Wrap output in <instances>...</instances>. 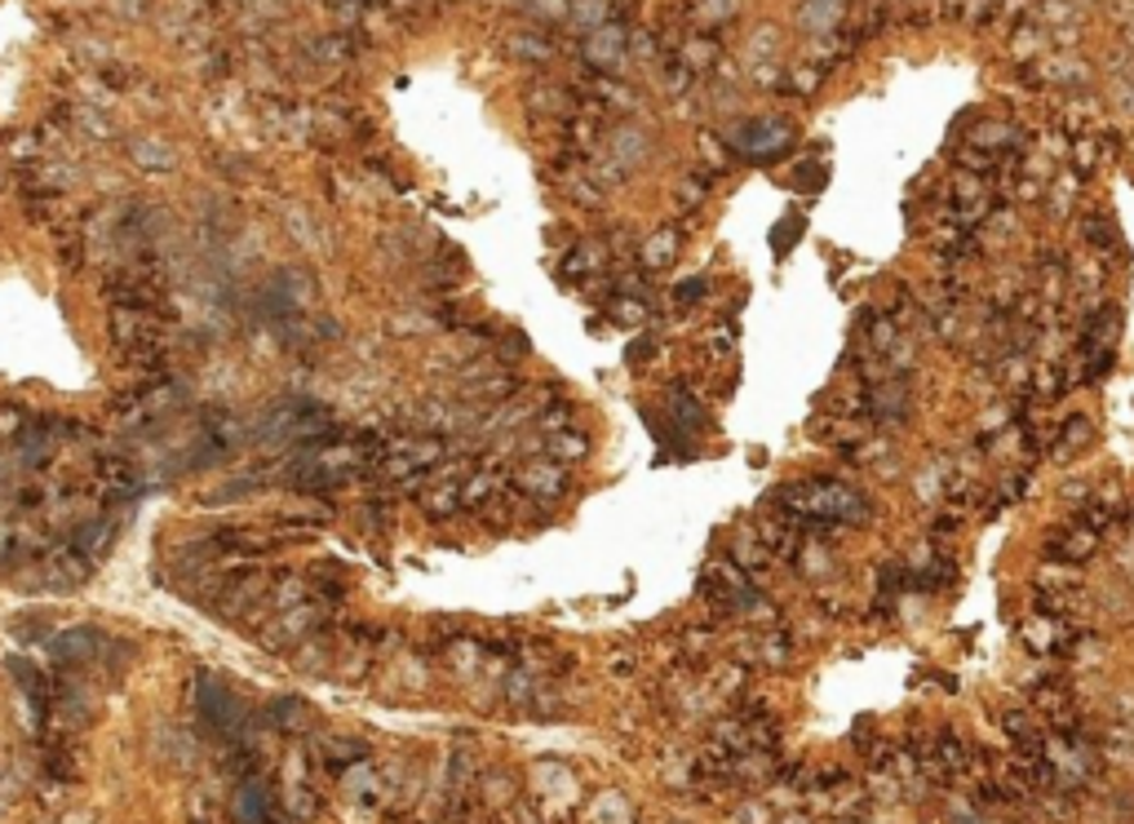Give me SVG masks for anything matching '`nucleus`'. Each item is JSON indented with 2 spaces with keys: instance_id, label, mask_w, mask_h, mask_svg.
<instances>
[{
  "instance_id": "72a5a7b5",
  "label": "nucleus",
  "mask_w": 1134,
  "mask_h": 824,
  "mask_svg": "<svg viewBox=\"0 0 1134 824\" xmlns=\"http://www.w3.org/2000/svg\"><path fill=\"white\" fill-rule=\"evenodd\" d=\"M824 178H829V169H824V164H811V169H797L793 187H797V191H820V187H824Z\"/></svg>"
},
{
  "instance_id": "4be33fe9",
  "label": "nucleus",
  "mask_w": 1134,
  "mask_h": 824,
  "mask_svg": "<svg viewBox=\"0 0 1134 824\" xmlns=\"http://www.w3.org/2000/svg\"><path fill=\"white\" fill-rule=\"evenodd\" d=\"M612 4H616V0H572V4H568V18H572L581 31H594V27H603V22L612 18Z\"/></svg>"
},
{
  "instance_id": "6e6552de",
  "label": "nucleus",
  "mask_w": 1134,
  "mask_h": 824,
  "mask_svg": "<svg viewBox=\"0 0 1134 824\" xmlns=\"http://www.w3.org/2000/svg\"><path fill=\"white\" fill-rule=\"evenodd\" d=\"M1100 532H1091L1086 523H1068V527H1055L1051 536H1046V550H1051V559H1060V563H1086V559H1095V550H1100Z\"/></svg>"
},
{
  "instance_id": "b1692460",
  "label": "nucleus",
  "mask_w": 1134,
  "mask_h": 824,
  "mask_svg": "<svg viewBox=\"0 0 1134 824\" xmlns=\"http://www.w3.org/2000/svg\"><path fill=\"white\" fill-rule=\"evenodd\" d=\"M802 22L811 31H829L842 22V0H802Z\"/></svg>"
},
{
  "instance_id": "f8f14e48",
  "label": "nucleus",
  "mask_w": 1134,
  "mask_h": 824,
  "mask_svg": "<svg viewBox=\"0 0 1134 824\" xmlns=\"http://www.w3.org/2000/svg\"><path fill=\"white\" fill-rule=\"evenodd\" d=\"M417 501H421V510L430 514V519H452L456 510H461V479H425L421 483V492H417Z\"/></svg>"
},
{
  "instance_id": "f257e3e1",
  "label": "nucleus",
  "mask_w": 1134,
  "mask_h": 824,
  "mask_svg": "<svg viewBox=\"0 0 1134 824\" xmlns=\"http://www.w3.org/2000/svg\"><path fill=\"white\" fill-rule=\"evenodd\" d=\"M771 510H780L789 523L802 532H829V527H860L869 519V501L837 483V479H802V483H780L766 496Z\"/></svg>"
},
{
  "instance_id": "4468645a",
  "label": "nucleus",
  "mask_w": 1134,
  "mask_h": 824,
  "mask_svg": "<svg viewBox=\"0 0 1134 824\" xmlns=\"http://www.w3.org/2000/svg\"><path fill=\"white\" fill-rule=\"evenodd\" d=\"M869 412H877L882 421H904L909 416V391L900 378H886V382H873L869 386Z\"/></svg>"
},
{
  "instance_id": "dca6fc26",
  "label": "nucleus",
  "mask_w": 1134,
  "mask_h": 824,
  "mask_svg": "<svg viewBox=\"0 0 1134 824\" xmlns=\"http://www.w3.org/2000/svg\"><path fill=\"white\" fill-rule=\"evenodd\" d=\"M745 576H754L762 567H771V554H766V545H762V536H757V527H741L736 536H732V554H727Z\"/></svg>"
},
{
  "instance_id": "e433bc0d",
  "label": "nucleus",
  "mask_w": 1134,
  "mask_h": 824,
  "mask_svg": "<svg viewBox=\"0 0 1134 824\" xmlns=\"http://www.w3.org/2000/svg\"><path fill=\"white\" fill-rule=\"evenodd\" d=\"M648 355H656V342H652V338H639V342H634V346L625 351V360H630L634 369H639V364H643Z\"/></svg>"
},
{
  "instance_id": "cd10ccee",
  "label": "nucleus",
  "mask_w": 1134,
  "mask_h": 824,
  "mask_svg": "<svg viewBox=\"0 0 1134 824\" xmlns=\"http://www.w3.org/2000/svg\"><path fill=\"white\" fill-rule=\"evenodd\" d=\"M510 53H514V58H528V62H545V58H554V44L541 40V36H514V40H510Z\"/></svg>"
},
{
  "instance_id": "7ed1b4c3",
  "label": "nucleus",
  "mask_w": 1134,
  "mask_h": 824,
  "mask_svg": "<svg viewBox=\"0 0 1134 824\" xmlns=\"http://www.w3.org/2000/svg\"><path fill=\"white\" fill-rule=\"evenodd\" d=\"M510 483H514V492L519 496H532V501H559V496H568V488H572V479H568V465L563 461H554V456H528L514 474H510Z\"/></svg>"
},
{
  "instance_id": "473e14b6",
  "label": "nucleus",
  "mask_w": 1134,
  "mask_h": 824,
  "mask_svg": "<svg viewBox=\"0 0 1134 824\" xmlns=\"http://www.w3.org/2000/svg\"><path fill=\"white\" fill-rule=\"evenodd\" d=\"M705 293H710V284L696 275V280H683V284L674 289V302H679V307H692V302H701Z\"/></svg>"
},
{
  "instance_id": "c85d7f7f",
  "label": "nucleus",
  "mask_w": 1134,
  "mask_h": 824,
  "mask_svg": "<svg viewBox=\"0 0 1134 824\" xmlns=\"http://www.w3.org/2000/svg\"><path fill=\"white\" fill-rule=\"evenodd\" d=\"M1082 235H1086L1091 249H1108L1113 235H1117V227H1113L1108 218H1082Z\"/></svg>"
},
{
  "instance_id": "20e7f679",
  "label": "nucleus",
  "mask_w": 1134,
  "mask_h": 824,
  "mask_svg": "<svg viewBox=\"0 0 1134 824\" xmlns=\"http://www.w3.org/2000/svg\"><path fill=\"white\" fill-rule=\"evenodd\" d=\"M723 138L750 160H771L793 142V129L784 120H745V124H732Z\"/></svg>"
},
{
  "instance_id": "39448f33",
  "label": "nucleus",
  "mask_w": 1134,
  "mask_h": 824,
  "mask_svg": "<svg viewBox=\"0 0 1134 824\" xmlns=\"http://www.w3.org/2000/svg\"><path fill=\"white\" fill-rule=\"evenodd\" d=\"M200 714H204V723L213 727V732H222V736H240V723H244V705L227 692V683L222 679H213V674H200Z\"/></svg>"
},
{
  "instance_id": "f3484780",
  "label": "nucleus",
  "mask_w": 1134,
  "mask_h": 824,
  "mask_svg": "<svg viewBox=\"0 0 1134 824\" xmlns=\"http://www.w3.org/2000/svg\"><path fill=\"white\" fill-rule=\"evenodd\" d=\"M679 249H683V235H679V231H656V235L643 240L639 258H643L648 271H665V267L679 262Z\"/></svg>"
},
{
  "instance_id": "7c9ffc66",
  "label": "nucleus",
  "mask_w": 1134,
  "mask_h": 824,
  "mask_svg": "<svg viewBox=\"0 0 1134 824\" xmlns=\"http://www.w3.org/2000/svg\"><path fill=\"white\" fill-rule=\"evenodd\" d=\"M608 315H612L616 324H643V320H648V311H643V302H639V298H616Z\"/></svg>"
},
{
  "instance_id": "1a4fd4ad",
  "label": "nucleus",
  "mask_w": 1134,
  "mask_h": 824,
  "mask_svg": "<svg viewBox=\"0 0 1134 824\" xmlns=\"http://www.w3.org/2000/svg\"><path fill=\"white\" fill-rule=\"evenodd\" d=\"M98 474H102V488H98V496H102L107 505L133 501V496L142 492V479H138V470H133L129 461H120V456H102V461H98Z\"/></svg>"
},
{
  "instance_id": "0eeeda50",
  "label": "nucleus",
  "mask_w": 1134,
  "mask_h": 824,
  "mask_svg": "<svg viewBox=\"0 0 1134 824\" xmlns=\"http://www.w3.org/2000/svg\"><path fill=\"white\" fill-rule=\"evenodd\" d=\"M275 630H262L258 634V643L262 647H271V652H284V647H293V643H302L315 625H324V612L320 607H311V603H298V607H289L280 621H271Z\"/></svg>"
},
{
  "instance_id": "423d86ee",
  "label": "nucleus",
  "mask_w": 1134,
  "mask_h": 824,
  "mask_svg": "<svg viewBox=\"0 0 1134 824\" xmlns=\"http://www.w3.org/2000/svg\"><path fill=\"white\" fill-rule=\"evenodd\" d=\"M625 53H630V31H625L621 18H608L603 27L585 31V62H590L594 71H603V76H608V71H621Z\"/></svg>"
},
{
  "instance_id": "f03ea898",
  "label": "nucleus",
  "mask_w": 1134,
  "mask_h": 824,
  "mask_svg": "<svg viewBox=\"0 0 1134 824\" xmlns=\"http://www.w3.org/2000/svg\"><path fill=\"white\" fill-rule=\"evenodd\" d=\"M701 599L714 603L719 612H741V607H754V576H745L727 554L723 559H710L705 572H701Z\"/></svg>"
},
{
  "instance_id": "9b49d317",
  "label": "nucleus",
  "mask_w": 1134,
  "mask_h": 824,
  "mask_svg": "<svg viewBox=\"0 0 1134 824\" xmlns=\"http://www.w3.org/2000/svg\"><path fill=\"white\" fill-rule=\"evenodd\" d=\"M49 652H53L58 665H89L102 652V634L98 630H67L49 643Z\"/></svg>"
},
{
  "instance_id": "ddd939ff",
  "label": "nucleus",
  "mask_w": 1134,
  "mask_h": 824,
  "mask_svg": "<svg viewBox=\"0 0 1134 824\" xmlns=\"http://www.w3.org/2000/svg\"><path fill=\"white\" fill-rule=\"evenodd\" d=\"M612 164H621V173H634L643 160H648V133L639 124H621L612 133Z\"/></svg>"
},
{
  "instance_id": "2eb2a0df",
  "label": "nucleus",
  "mask_w": 1134,
  "mask_h": 824,
  "mask_svg": "<svg viewBox=\"0 0 1134 824\" xmlns=\"http://www.w3.org/2000/svg\"><path fill=\"white\" fill-rule=\"evenodd\" d=\"M1024 643H1028L1037 656H1051L1055 647H1064V643H1068V630L1060 625V616L1037 612V616H1028V621H1024Z\"/></svg>"
},
{
  "instance_id": "a211bd4d",
  "label": "nucleus",
  "mask_w": 1134,
  "mask_h": 824,
  "mask_svg": "<svg viewBox=\"0 0 1134 824\" xmlns=\"http://www.w3.org/2000/svg\"><path fill=\"white\" fill-rule=\"evenodd\" d=\"M545 456H554V461H581V456H590V439L572 425V430H554V434H545Z\"/></svg>"
},
{
  "instance_id": "c9c22d12",
  "label": "nucleus",
  "mask_w": 1134,
  "mask_h": 824,
  "mask_svg": "<svg viewBox=\"0 0 1134 824\" xmlns=\"http://www.w3.org/2000/svg\"><path fill=\"white\" fill-rule=\"evenodd\" d=\"M789 231H802V218H789V222H780V227H775V240H771V244H775V253H780V258H784V253H789V244H793V235H789Z\"/></svg>"
},
{
  "instance_id": "9d476101",
  "label": "nucleus",
  "mask_w": 1134,
  "mask_h": 824,
  "mask_svg": "<svg viewBox=\"0 0 1134 824\" xmlns=\"http://www.w3.org/2000/svg\"><path fill=\"white\" fill-rule=\"evenodd\" d=\"M235 821L240 824H284L280 821V803L271 798V790L262 781H244L235 790Z\"/></svg>"
},
{
  "instance_id": "393cba45",
  "label": "nucleus",
  "mask_w": 1134,
  "mask_h": 824,
  "mask_svg": "<svg viewBox=\"0 0 1134 824\" xmlns=\"http://www.w3.org/2000/svg\"><path fill=\"white\" fill-rule=\"evenodd\" d=\"M997 382H1002L1006 391H1028V386H1033V364L1015 351L1011 360H1002V364H997Z\"/></svg>"
},
{
  "instance_id": "5701e85b",
  "label": "nucleus",
  "mask_w": 1134,
  "mask_h": 824,
  "mask_svg": "<svg viewBox=\"0 0 1134 824\" xmlns=\"http://www.w3.org/2000/svg\"><path fill=\"white\" fill-rule=\"evenodd\" d=\"M307 599H311V590H302V576L284 572V576H275V581H271V599H267V603L289 612V607H298V603H307Z\"/></svg>"
},
{
  "instance_id": "aec40b11",
  "label": "nucleus",
  "mask_w": 1134,
  "mask_h": 824,
  "mask_svg": "<svg viewBox=\"0 0 1134 824\" xmlns=\"http://www.w3.org/2000/svg\"><path fill=\"white\" fill-rule=\"evenodd\" d=\"M670 409H674V416L683 421V425H696V430H710V416H705V409H701V400L683 386V382H674L670 386Z\"/></svg>"
},
{
  "instance_id": "bb28decb",
  "label": "nucleus",
  "mask_w": 1134,
  "mask_h": 824,
  "mask_svg": "<svg viewBox=\"0 0 1134 824\" xmlns=\"http://www.w3.org/2000/svg\"><path fill=\"white\" fill-rule=\"evenodd\" d=\"M311 581H315V594H324V599H342L347 594V572L338 563H320L311 572Z\"/></svg>"
},
{
  "instance_id": "2f4dec72",
  "label": "nucleus",
  "mask_w": 1134,
  "mask_h": 824,
  "mask_svg": "<svg viewBox=\"0 0 1134 824\" xmlns=\"http://www.w3.org/2000/svg\"><path fill=\"white\" fill-rule=\"evenodd\" d=\"M714 53H719V44H714V40H688L683 62H688V71H692V67H710V62H714Z\"/></svg>"
},
{
  "instance_id": "412c9836",
  "label": "nucleus",
  "mask_w": 1134,
  "mask_h": 824,
  "mask_svg": "<svg viewBox=\"0 0 1134 824\" xmlns=\"http://www.w3.org/2000/svg\"><path fill=\"white\" fill-rule=\"evenodd\" d=\"M9 670H13V679H18L22 687H27L31 705H36L40 714H44V710H49V683H44V674H40V670H31V665H27V661H18V656L9 661Z\"/></svg>"
},
{
  "instance_id": "a878e982",
  "label": "nucleus",
  "mask_w": 1134,
  "mask_h": 824,
  "mask_svg": "<svg viewBox=\"0 0 1134 824\" xmlns=\"http://www.w3.org/2000/svg\"><path fill=\"white\" fill-rule=\"evenodd\" d=\"M1082 443H1091V421L1073 416V421H1064V430L1055 434V456H1073Z\"/></svg>"
},
{
  "instance_id": "f704fd0d",
  "label": "nucleus",
  "mask_w": 1134,
  "mask_h": 824,
  "mask_svg": "<svg viewBox=\"0 0 1134 824\" xmlns=\"http://www.w3.org/2000/svg\"><path fill=\"white\" fill-rule=\"evenodd\" d=\"M27 430V412L22 409H0V439L9 434H22Z\"/></svg>"
},
{
  "instance_id": "6ab92c4d",
  "label": "nucleus",
  "mask_w": 1134,
  "mask_h": 824,
  "mask_svg": "<svg viewBox=\"0 0 1134 824\" xmlns=\"http://www.w3.org/2000/svg\"><path fill=\"white\" fill-rule=\"evenodd\" d=\"M129 155H133L142 169H155V173L173 169V147L160 142V138H133V142H129Z\"/></svg>"
},
{
  "instance_id": "c756f323",
  "label": "nucleus",
  "mask_w": 1134,
  "mask_h": 824,
  "mask_svg": "<svg viewBox=\"0 0 1134 824\" xmlns=\"http://www.w3.org/2000/svg\"><path fill=\"white\" fill-rule=\"evenodd\" d=\"M692 13H696V22H701V27H719V22H727L732 0H696V4H692Z\"/></svg>"
}]
</instances>
